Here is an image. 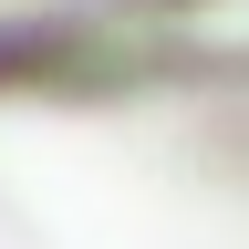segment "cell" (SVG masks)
I'll return each mask as SVG.
<instances>
[{"mask_svg": "<svg viewBox=\"0 0 249 249\" xmlns=\"http://www.w3.org/2000/svg\"><path fill=\"white\" fill-rule=\"evenodd\" d=\"M0 249H249V62H124L11 93Z\"/></svg>", "mask_w": 249, "mask_h": 249, "instance_id": "cell-1", "label": "cell"}]
</instances>
